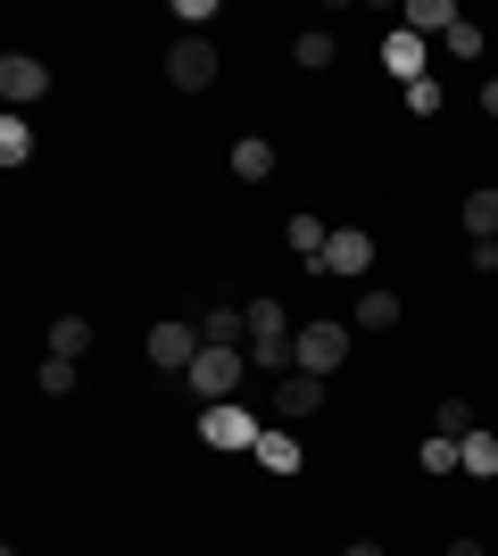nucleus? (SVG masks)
<instances>
[{
    "mask_svg": "<svg viewBox=\"0 0 498 556\" xmlns=\"http://www.w3.org/2000/svg\"><path fill=\"white\" fill-rule=\"evenodd\" d=\"M341 556H382V548H374V540H349V548H341Z\"/></svg>",
    "mask_w": 498,
    "mask_h": 556,
    "instance_id": "obj_28",
    "label": "nucleus"
},
{
    "mask_svg": "<svg viewBox=\"0 0 498 556\" xmlns=\"http://www.w3.org/2000/svg\"><path fill=\"white\" fill-rule=\"evenodd\" d=\"M258 432H266V424L250 416L241 399H216V407H200V441L225 448V457H250V448H258Z\"/></svg>",
    "mask_w": 498,
    "mask_h": 556,
    "instance_id": "obj_4",
    "label": "nucleus"
},
{
    "mask_svg": "<svg viewBox=\"0 0 498 556\" xmlns=\"http://www.w3.org/2000/svg\"><path fill=\"white\" fill-rule=\"evenodd\" d=\"M233 175H241V184H266V175H274V141H266V134H241L233 141Z\"/></svg>",
    "mask_w": 498,
    "mask_h": 556,
    "instance_id": "obj_15",
    "label": "nucleus"
},
{
    "mask_svg": "<svg viewBox=\"0 0 498 556\" xmlns=\"http://www.w3.org/2000/svg\"><path fill=\"white\" fill-rule=\"evenodd\" d=\"M84 349H92V325H84V316H59V325H50V357H84Z\"/></svg>",
    "mask_w": 498,
    "mask_h": 556,
    "instance_id": "obj_22",
    "label": "nucleus"
},
{
    "mask_svg": "<svg viewBox=\"0 0 498 556\" xmlns=\"http://www.w3.org/2000/svg\"><path fill=\"white\" fill-rule=\"evenodd\" d=\"M457 473L465 482H498V432H465L457 441Z\"/></svg>",
    "mask_w": 498,
    "mask_h": 556,
    "instance_id": "obj_13",
    "label": "nucleus"
},
{
    "mask_svg": "<svg viewBox=\"0 0 498 556\" xmlns=\"http://www.w3.org/2000/svg\"><path fill=\"white\" fill-rule=\"evenodd\" d=\"M0 92H9V109L42 100V92H50V67L34 59V50H9V59H0Z\"/></svg>",
    "mask_w": 498,
    "mask_h": 556,
    "instance_id": "obj_8",
    "label": "nucleus"
},
{
    "mask_svg": "<svg viewBox=\"0 0 498 556\" xmlns=\"http://www.w3.org/2000/svg\"><path fill=\"white\" fill-rule=\"evenodd\" d=\"M183 382L200 391V407H216V399H233L241 382H250V349H200Z\"/></svg>",
    "mask_w": 498,
    "mask_h": 556,
    "instance_id": "obj_3",
    "label": "nucleus"
},
{
    "mask_svg": "<svg viewBox=\"0 0 498 556\" xmlns=\"http://www.w3.org/2000/svg\"><path fill=\"white\" fill-rule=\"evenodd\" d=\"M449 556H482V540H457V548H449Z\"/></svg>",
    "mask_w": 498,
    "mask_h": 556,
    "instance_id": "obj_29",
    "label": "nucleus"
},
{
    "mask_svg": "<svg viewBox=\"0 0 498 556\" xmlns=\"http://www.w3.org/2000/svg\"><path fill=\"white\" fill-rule=\"evenodd\" d=\"M250 457H258L266 473H283V482H291V473H299V465H308V448L291 441V432H274V424H266V432H258V448H250Z\"/></svg>",
    "mask_w": 498,
    "mask_h": 556,
    "instance_id": "obj_12",
    "label": "nucleus"
},
{
    "mask_svg": "<svg viewBox=\"0 0 498 556\" xmlns=\"http://www.w3.org/2000/svg\"><path fill=\"white\" fill-rule=\"evenodd\" d=\"M457 25H465V17H457V0H407V34H440V42H449Z\"/></svg>",
    "mask_w": 498,
    "mask_h": 556,
    "instance_id": "obj_14",
    "label": "nucleus"
},
{
    "mask_svg": "<svg viewBox=\"0 0 498 556\" xmlns=\"http://www.w3.org/2000/svg\"><path fill=\"white\" fill-rule=\"evenodd\" d=\"M374 232H357V225H332V241H324V257H316L308 275H341V282H357V275H374Z\"/></svg>",
    "mask_w": 498,
    "mask_h": 556,
    "instance_id": "obj_5",
    "label": "nucleus"
},
{
    "mask_svg": "<svg viewBox=\"0 0 498 556\" xmlns=\"http://www.w3.org/2000/svg\"><path fill=\"white\" fill-rule=\"evenodd\" d=\"M166 84H175V92H208L216 84V42L208 34H183V42L166 50Z\"/></svg>",
    "mask_w": 498,
    "mask_h": 556,
    "instance_id": "obj_6",
    "label": "nucleus"
},
{
    "mask_svg": "<svg viewBox=\"0 0 498 556\" xmlns=\"http://www.w3.org/2000/svg\"><path fill=\"white\" fill-rule=\"evenodd\" d=\"M432 432H449V441H465V432H482L474 399H440V407H432Z\"/></svg>",
    "mask_w": 498,
    "mask_h": 556,
    "instance_id": "obj_18",
    "label": "nucleus"
},
{
    "mask_svg": "<svg viewBox=\"0 0 498 556\" xmlns=\"http://www.w3.org/2000/svg\"><path fill=\"white\" fill-rule=\"evenodd\" d=\"M0 159H9V166H25V159H34V134H25V109H9V116H0Z\"/></svg>",
    "mask_w": 498,
    "mask_h": 556,
    "instance_id": "obj_20",
    "label": "nucleus"
},
{
    "mask_svg": "<svg viewBox=\"0 0 498 556\" xmlns=\"http://www.w3.org/2000/svg\"><path fill=\"white\" fill-rule=\"evenodd\" d=\"M291 59H299V67H332V59H341V42H332L324 25H308V34L291 42Z\"/></svg>",
    "mask_w": 498,
    "mask_h": 556,
    "instance_id": "obj_21",
    "label": "nucleus"
},
{
    "mask_svg": "<svg viewBox=\"0 0 498 556\" xmlns=\"http://www.w3.org/2000/svg\"><path fill=\"white\" fill-rule=\"evenodd\" d=\"M399 325V300H391V291H366V300H357V332H391Z\"/></svg>",
    "mask_w": 498,
    "mask_h": 556,
    "instance_id": "obj_19",
    "label": "nucleus"
},
{
    "mask_svg": "<svg viewBox=\"0 0 498 556\" xmlns=\"http://www.w3.org/2000/svg\"><path fill=\"white\" fill-rule=\"evenodd\" d=\"M250 374H291V325H283V300H250Z\"/></svg>",
    "mask_w": 498,
    "mask_h": 556,
    "instance_id": "obj_1",
    "label": "nucleus"
},
{
    "mask_svg": "<svg viewBox=\"0 0 498 556\" xmlns=\"http://www.w3.org/2000/svg\"><path fill=\"white\" fill-rule=\"evenodd\" d=\"M449 59H482V25H457V34H449Z\"/></svg>",
    "mask_w": 498,
    "mask_h": 556,
    "instance_id": "obj_26",
    "label": "nucleus"
},
{
    "mask_svg": "<svg viewBox=\"0 0 498 556\" xmlns=\"http://www.w3.org/2000/svg\"><path fill=\"white\" fill-rule=\"evenodd\" d=\"M274 407H283V416H316V407H324V374H299V366H291L283 382H274Z\"/></svg>",
    "mask_w": 498,
    "mask_h": 556,
    "instance_id": "obj_11",
    "label": "nucleus"
},
{
    "mask_svg": "<svg viewBox=\"0 0 498 556\" xmlns=\"http://www.w3.org/2000/svg\"><path fill=\"white\" fill-rule=\"evenodd\" d=\"M407 116H440V100H449V92H440V84H432V75H424V84H407Z\"/></svg>",
    "mask_w": 498,
    "mask_h": 556,
    "instance_id": "obj_24",
    "label": "nucleus"
},
{
    "mask_svg": "<svg viewBox=\"0 0 498 556\" xmlns=\"http://www.w3.org/2000/svg\"><path fill=\"white\" fill-rule=\"evenodd\" d=\"M34 382H42L50 399H67V391H75V357H42V374H34Z\"/></svg>",
    "mask_w": 498,
    "mask_h": 556,
    "instance_id": "obj_23",
    "label": "nucleus"
},
{
    "mask_svg": "<svg viewBox=\"0 0 498 556\" xmlns=\"http://www.w3.org/2000/svg\"><path fill=\"white\" fill-rule=\"evenodd\" d=\"M424 473H457V441H449V432H432V441H424Z\"/></svg>",
    "mask_w": 498,
    "mask_h": 556,
    "instance_id": "obj_25",
    "label": "nucleus"
},
{
    "mask_svg": "<svg viewBox=\"0 0 498 556\" xmlns=\"http://www.w3.org/2000/svg\"><path fill=\"white\" fill-rule=\"evenodd\" d=\"M291 366H299V374H324V382H332V374L349 366V325H332V316L299 325V332H291Z\"/></svg>",
    "mask_w": 498,
    "mask_h": 556,
    "instance_id": "obj_2",
    "label": "nucleus"
},
{
    "mask_svg": "<svg viewBox=\"0 0 498 556\" xmlns=\"http://www.w3.org/2000/svg\"><path fill=\"white\" fill-rule=\"evenodd\" d=\"M283 241L299 250V266H316V257H324V241H332V225H324V216H291Z\"/></svg>",
    "mask_w": 498,
    "mask_h": 556,
    "instance_id": "obj_17",
    "label": "nucleus"
},
{
    "mask_svg": "<svg viewBox=\"0 0 498 556\" xmlns=\"http://www.w3.org/2000/svg\"><path fill=\"white\" fill-rule=\"evenodd\" d=\"M200 341H208V349H250V307L216 300L208 316H200Z\"/></svg>",
    "mask_w": 498,
    "mask_h": 556,
    "instance_id": "obj_10",
    "label": "nucleus"
},
{
    "mask_svg": "<svg viewBox=\"0 0 498 556\" xmlns=\"http://www.w3.org/2000/svg\"><path fill=\"white\" fill-rule=\"evenodd\" d=\"M382 67L399 75V92H407V84H424V34L391 25V34H382Z\"/></svg>",
    "mask_w": 498,
    "mask_h": 556,
    "instance_id": "obj_9",
    "label": "nucleus"
},
{
    "mask_svg": "<svg viewBox=\"0 0 498 556\" xmlns=\"http://www.w3.org/2000/svg\"><path fill=\"white\" fill-rule=\"evenodd\" d=\"M200 325H183V316H166V325H150V366H166V374H191V357H200Z\"/></svg>",
    "mask_w": 498,
    "mask_h": 556,
    "instance_id": "obj_7",
    "label": "nucleus"
},
{
    "mask_svg": "<svg viewBox=\"0 0 498 556\" xmlns=\"http://www.w3.org/2000/svg\"><path fill=\"white\" fill-rule=\"evenodd\" d=\"M465 232H474V241H498V184L465 191Z\"/></svg>",
    "mask_w": 498,
    "mask_h": 556,
    "instance_id": "obj_16",
    "label": "nucleus"
},
{
    "mask_svg": "<svg viewBox=\"0 0 498 556\" xmlns=\"http://www.w3.org/2000/svg\"><path fill=\"white\" fill-rule=\"evenodd\" d=\"M482 116H498V75H490V84H482Z\"/></svg>",
    "mask_w": 498,
    "mask_h": 556,
    "instance_id": "obj_27",
    "label": "nucleus"
}]
</instances>
